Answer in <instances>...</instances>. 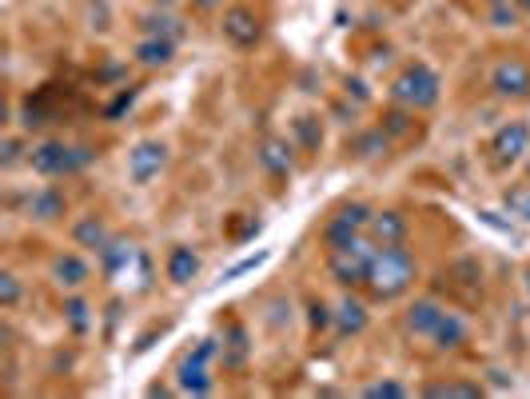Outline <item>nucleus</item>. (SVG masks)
<instances>
[{"instance_id": "nucleus-1", "label": "nucleus", "mask_w": 530, "mask_h": 399, "mask_svg": "<svg viewBox=\"0 0 530 399\" xmlns=\"http://www.w3.org/2000/svg\"><path fill=\"white\" fill-rule=\"evenodd\" d=\"M415 276H419V260H415V252L407 244H379L363 288L371 292V300H383L387 304V300L407 296L411 284H415Z\"/></svg>"}, {"instance_id": "nucleus-2", "label": "nucleus", "mask_w": 530, "mask_h": 399, "mask_svg": "<svg viewBox=\"0 0 530 399\" xmlns=\"http://www.w3.org/2000/svg\"><path fill=\"white\" fill-rule=\"evenodd\" d=\"M439 96H443V80H439V72H435L431 64H423V60L407 64V68L391 80V100L403 104V108H411V112L435 108Z\"/></svg>"}, {"instance_id": "nucleus-3", "label": "nucleus", "mask_w": 530, "mask_h": 399, "mask_svg": "<svg viewBox=\"0 0 530 399\" xmlns=\"http://www.w3.org/2000/svg\"><path fill=\"white\" fill-rule=\"evenodd\" d=\"M88 164H96L92 144H64V140H44L28 152V168L40 176H76Z\"/></svg>"}, {"instance_id": "nucleus-4", "label": "nucleus", "mask_w": 530, "mask_h": 399, "mask_svg": "<svg viewBox=\"0 0 530 399\" xmlns=\"http://www.w3.org/2000/svg\"><path fill=\"white\" fill-rule=\"evenodd\" d=\"M375 248H379V244L363 232V236H355L351 244L327 252V272H331V280H335L339 288H363V284H367V272H371V260H375Z\"/></svg>"}, {"instance_id": "nucleus-5", "label": "nucleus", "mask_w": 530, "mask_h": 399, "mask_svg": "<svg viewBox=\"0 0 530 399\" xmlns=\"http://www.w3.org/2000/svg\"><path fill=\"white\" fill-rule=\"evenodd\" d=\"M371 216H375V208H367L363 200L339 204V208L327 216V224H323V244H327V252H335V248L351 244L355 236H363L367 224H371Z\"/></svg>"}, {"instance_id": "nucleus-6", "label": "nucleus", "mask_w": 530, "mask_h": 399, "mask_svg": "<svg viewBox=\"0 0 530 399\" xmlns=\"http://www.w3.org/2000/svg\"><path fill=\"white\" fill-rule=\"evenodd\" d=\"M447 312H451V308H447L439 296H419V300H411L407 312H403V336L427 340V344H431V336H435V328L447 320Z\"/></svg>"}, {"instance_id": "nucleus-7", "label": "nucleus", "mask_w": 530, "mask_h": 399, "mask_svg": "<svg viewBox=\"0 0 530 399\" xmlns=\"http://www.w3.org/2000/svg\"><path fill=\"white\" fill-rule=\"evenodd\" d=\"M164 168H168V144L164 140H140L128 152V180L136 188H148Z\"/></svg>"}, {"instance_id": "nucleus-8", "label": "nucleus", "mask_w": 530, "mask_h": 399, "mask_svg": "<svg viewBox=\"0 0 530 399\" xmlns=\"http://www.w3.org/2000/svg\"><path fill=\"white\" fill-rule=\"evenodd\" d=\"M491 88L499 100H530V64L523 56H503L491 68Z\"/></svg>"}, {"instance_id": "nucleus-9", "label": "nucleus", "mask_w": 530, "mask_h": 399, "mask_svg": "<svg viewBox=\"0 0 530 399\" xmlns=\"http://www.w3.org/2000/svg\"><path fill=\"white\" fill-rule=\"evenodd\" d=\"M527 152H530V124L527 120H511V124H503V128L491 136V156H495L499 168L519 164Z\"/></svg>"}, {"instance_id": "nucleus-10", "label": "nucleus", "mask_w": 530, "mask_h": 399, "mask_svg": "<svg viewBox=\"0 0 530 399\" xmlns=\"http://www.w3.org/2000/svg\"><path fill=\"white\" fill-rule=\"evenodd\" d=\"M48 280H52L60 292H80V288L92 280V264H88L80 252H60V256L48 264Z\"/></svg>"}, {"instance_id": "nucleus-11", "label": "nucleus", "mask_w": 530, "mask_h": 399, "mask_svg": "<svg viewBox=\"0 0 530 399\" xmlns=\"http://www.w3.org/2000/svg\"><path fill=\"white\" fill-rule=\"evenodd\" d=\"M224 36H228L236 48H256L260 36H264V24H260V16H256L252 8L236 4V8L224 12Z\"/></svg>"}, {"instance_id": "nucleus-12", "label": "nucleus", "mask_w": 530, "mask_h": 399, "mask_svg": "<svg viewBox=\"0 0 530 399\" xmlns=\"http://www.w3.org/2000/svg\"><path fill=\"white\" fill-rule=\"evenodd\" d=\"M176 392H184V396H212L216 392L212 364L196 360V356H184L180 368H176Z\"/></svg>"}, {"instance_id": "nucleus-13", "label": "nucleus", "mask_w": 530, "mask_h": 399, "mask_svg": "<svg viewBox=\"0 0 530 399\" xmlns=\"http://www.w3.org/2000/svg\"><path fill=\"white\" fill-rule=\"evenodd\" d=\"M24 212H28V220H40V224H56V220H64V212H68V196H64L60 188L44 184V188H36V192L28 196Z\"/></svg>"}, {"instance_id": "nucleus-14", "label": "nucleus", "mask_w": 530, "mask_h": 399, "mask_svg": "<svg viewBox=\"0 0 530 399\" xmlns=\"http://www.w3.org/2000/svg\"><path fill=\"white\" fill-rule=\"evenodd\" d=\"M367 236H371L375 244H407V236H411V224H407V216H403V212H395V208H383V212H375V216H371V224H367Z\"/></svg>"}, {"instance_id": "nucleus-15", "label": "nucleus", "mask_w": 530, "mask_h": 399, "mask_svg": "<svg viewBox=\"0 0 530 399\" xmlns=\"http://www.w3.org/2000/svg\"><path fill=\"white\" fill-rule=\"evenodd\" d=\"M112 240H116V232H112L100 216H80V220L72 224V244L84 248V252H96V256H100Z\"/></svg>"}, {"instance_id": "nucleus-16", "label": "nucleus", "mask_w": 530, "mask_h": 399, "mask_svg": "<svg viewBox=\"0 0 530 399\" xmlns=\"http://www.w3.org/2000/svg\"><path fill=\"white\" fill-rule=\"evenodd\" d=\"M200 268H204V260H200L188 244H176V248L168 252V260H164V272H168V280H172L176 288H188V284L200 276Z\"/></svg>"}, {"instance_id": "nucleus-17", "label": "nucleus", "mask_w": 530, "mask_h": 399, "mask_svg": "<svg viewBox=\"0 0 530 399\" xmlns=\"http://www.w3.org/2000/svg\"><path fill=\"white\" fill-rule=\"evenodd\" d=\"M256 156H260V168H264L271 180H287V176H291V144H287V140L267 136Z\"/></svg>"}, {"instance_id": "nucleus-18", "label": "nucleus", "mask_w": 530, "mask_h": 399, "mask_svg": "<svg viewBox=\"0 0 530 399\" xmlns=\"http://www.w3.org/2000/svg\"><path fill=\"white\" fill-rule=\"evenodd\" d=\"M136 64H144V68H168L172 60H176V40L172 36H144L140 44H136Z\"/></svg>"}, {"instance_id": "nucleus-19", "label": "nucleus", "mask_w": 530, "mask_h": 399, "mask_svg": "<svg viewBox=\"0 0 530 399\" xmlns=\"http://www.w3.org/2000/svg\"><path fill=\"white\" fill-rule=\"evenodd\" d=\"M136 256H140V248H136L132 240L116 236V240H112V244H108V248H104V252H100L96 260H100V272H104L108 280H116L120 272H128V264H132Z\"/></svg>"}, {"instance_id": "nucleus-20", "label": "nucleus", "mask_w": 530, "mask_h": 399, "mask_svg": "<svg viewBox=\"0 0 530 399\" xmlns=\"http://www.w3.org/2000/svg\"><path fill=\"white\" fill-rule=\"evenodd\" d=\"M335 336L339 340H347V336H359L363 328H367V304L363 300H355V296H347V300H339V308H335Z\"/></svg>"}, {"instance_id": "nucleus-21", "label": "nucleus", "mask_w": 530, "mask_h": 399, "mask_svg": "<svg viewBox=\"0 0 530 399\" xmlns=\"http://www.w3.org/2000/svg\"><path fill=\"white\" fill-rule=\"evenodd\" d=\"M471 340V324L459 316V312H447V320L435 328V336H431V344L439 348V352H459L463 344Z\"/></svg>"}, {"instance_id": "nucleus-22", "label": "nucleus", "mask_w": 530, "mask_h": 399, "mask_svg": "<svg viewBox=\"0 0 530 399\" xmlns=\"http://www.w3.org/2000/svg\"><path fill=\"white\" fill-rule=\"evenodd\" d=\"M248 352H252V344H248L244 324H228V332H224V364L228 368H240L248 360Z\"/></svg>"}, {"instance_id": "nucleus-23", "label": "nucleus", "mask_w": 530, "mask_h": 399, "mask_svg": "<svg viewBox=\"0 0 530 399\" xmlns=\"http://www.w3.org/2000/svg\"><path fill=\"white\" fill-rule=\"evenodd\" d=\"M391 152V136L383 128H371L363 136H355V156L359 160H375V156H387Z\"/></svg>"}, {"instance_id": "nucleus-24", "label": "nucleus", "mask_w": 530, "mask_h": 399, "mask_svg": "<svg viewBox=\"0 0 530 399\" xmlns=\"http://www.w3.org/2000/svg\"><path fill=\"white\" fill-rule=\"evenodd\" d=\"M140 28H144V36H172V40H180V20L176 16H168V12H148V16H140Z\"/></svg>"}, {"instance_id": "nucleus-25", "label": "nucleus", "mask_w": 530, "mask_h": 399, "mask_svg": "<svg viewBox=\"0 0 530 399\" xmlns=\"http://www.w3.org/2000/svg\"><path fill=\"white\" fill-rule=\"evenodd\" d=\"M92 308H88V300H80L76 292L64 300V324L72 328V336H84L88 332V324H92V316H88Z\"/></svg>"}, {"instance_id": "nucleus-26", "label": "nucleus", "mask_w": 530, "mask_h": 399, "mask_svg": "<svg viewBox=\"0 0 530 399\" xmlns=\"http://www.w3.org/2000/svg\"><path fill=\"white\" fill-rule=\"evenodd\" d=\"M295 140H299L303 152H315V148L323 144V128H319V120H315V116H299V120H295Z\"/></svg>"}, {"instance_id": "nucleus-27", "label": "nucleus", "mask_w": 530, "mask_h": 399, "mask_svg": "<svg viewBox=\"0 0 530 399\" xmlns=\"http://www.w3.org/2000/svg\"><path fill=\"white\" fill-rule=\"evenodd\" d=\"M519 16H523V12H519L515 0H491V4H487V20H491L495 28H515Z\"/></svg>"}, {"instance_id": "nucleus-28", "label": "nucleus", "mask_w": 530, "mask_h": 399, "mask_svg": "<svg viewBox=\"0 0 530 399\" xmlns=\"http://www.w3.org/2000/svg\"><path fill=\"white\" fill-rule=\"evenodd\" d=\"M503 208H507L511 216H519V220H527L530 224V184L507 188V192H503Z\"/></svg>"}, {"instance_id": "nucleus-29", "label": "nucleus", "mask_w": 530, "mask_h": 399, "mask_svg": "<svg viewBox=\"0 0 530 399\" xmlns=\"http://www.w3.org/2000/svg\"><path fill=\"white\" fill-rule=\"evenodd\" d=\"M411 116H415L411 108L395 104V108H391V112L383 116V124H379V128H383V132H387L391 140H399V136H407V132H411Z\"/></svg>"}, {"instance_id": "nucleus-30", "label": "nucleus", "mask_w": 530, "mask_h": 399, "mask_svg": "<svg viewBox=\"0 0 530 399\" xmlns=\"http://www.w3.org/2000/svg\"><path fill=\"white\" fill-rule=\"evenodd\" d=\"M363 396L367 399H403V396H411V388L399 384V380H371V384H363Z\"/></svg>"}, {"instance_id": "nucleus-31", "label": "nucleus", "mask_w": 530, "mask_h": 399, "mask_svg": "<svg viewBox=\"0 0 530 399\" xmlns=\"http://www.w3.org/2000/svg\"><path fill=\"white\" fill-rule=\"evenodd\" d=\"M423 396H483V384H459V380H447V384H427Z\"/></svg>"}, {"instance_id": "nucleus-32", "label": "nucleus", "mask_w": 530, "mask_h": 399, "mask_svg": "<svg viewBox=\"0 0 530 399\" xmlns=\"http://www.w3.org/2000/svg\"><path fill=\"white\" fill-rule=\"evenodd\" d=\"M20 296H24L20 276H16V272H0V308H4V312H12V308L20 304Z\"/></svg>"}, {"instance_id": "nucleus-33", "label": "nucleus", "mask_w": 530, "mask_h": 399, "mask_svg": "<svg viewBox=\"0 0 530 399\" xmlns=\"http://www.w3.org/2000/svg\"><path fill=\"white\" fill-rule=\"evenodd\" d=\"M20 160H28V156H24V140L4 136V140H0V168H16Z\"/></svg>"}, {"instance_id": "nucleus-34", "label": "nucleus", "mask_w": 530, "mask_h": 399, "mask_svg": "<svg viewBox=\"0 0 530 399\" xmlns=\"http://www.w3.org/2000/svg\"><path fill=\"white\" fill-rule=\"evenodd\" d=\"M136 96H140L136 88H124V92H120V96H116V100L104 108V116H108V120H120V116H124V112L136 104Z\"/></svg>"}, {"instance_id": "nucleus-35", "label": "nucleus", "mask_w": 530, "mask_h": 399, "mask_svg": "<svg viewBox=\"0 0 530 399\" xmlns=\"http://www.w3.org/2000/svg\"><path fill=\"white\" fill-rule=\"evenodd\" d=\"M307 312H311V328H315V332H327V328L335 324V312H331L323 300H311V308H307Z\"/></svg>"}, {"instance_id": "nucleus-36", "label": "nucleus", "mask_w": 530, "mask_h": 399, "mask_svg": "<svg viewBox=\"0 0 530 399\" xmlns=\"http://www.w3.org/2000/svg\"><path fill=\"white\" fill-rule=\"evenodd\" d=\"M267 324H271L275 332H283V328L291 324V304H287V300H275V304H271V316H267Z\"/></svg>"}, {"instance_id": "nucleus-37", "label": "nucleus", "mask_w": 530, "mask_h": 399, "mask_svg": "<svg viewBox=\"0 0 530 399\" xmlns=\"http://www.w3.org/2000/svg\"><path fill=\"white\" fill-rule=\"evenodd\" d=\"M515 4H519V12H523V16H530V0H515Z\"/></svg>"}, {"instance_id": "nucleus-38", "label": "nucleus", "mask_w": 530, "mask_h": 399, "mask_svg": "<svg viewBox=\"0 0 530 399\" xmlns=\"http://www.w3.org/2000/svg\"><path fill=\"white\" fill-rule=\"evenodd\" d=\"M196 4H200V8H216L220 0H196Z\"/></svg>"}, {"instance_id": "nucleus-39", "label": "nucleus", "mask_w": 530, "mask_h": 399, "mask_svg": "<svg viewBox=\"0 0 530 399\" xmlns=\"http://www.w3.org/2000/svg\"><path fill=\"white\" fill-rule=\"evenodd\" d=\"M527 292H530V268H527Z\"/></svg>"}, {"instance_id": "nucleus-40", "label": "nucleus", "mask_w": 530, "mask_h": 399, "mask_svg": "<svg viewBox=\"0 0 530 399\" xmlns=\"http://www.w3.org/2000/svg\"><path fill=\"white\" fill-rule=\"evenodd\" d=\"M527 176H530V160H527Z\"/></svg>"}]
</instances>
